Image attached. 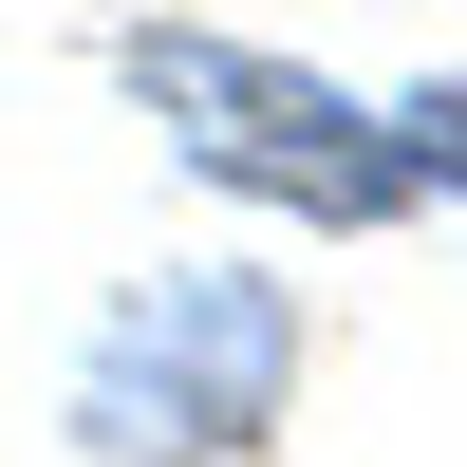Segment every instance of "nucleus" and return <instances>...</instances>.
Here are the masks:
<instances>
[{
	"instance_id": "nucleus-1",
	"label": "nucleus",
	"mask_w": 467,
	"mask_h": 467,
	"mask_svg": "<svg viewBox=\"0 0 467 467\" xmlns=\"http://www.w3.org/2000/svg\"><path fill=\"white\" fill-rule=\"evenodd\" d=\"M299 281H262V262H169V281H131L94 318V356H75V449L94 467H244L262 431L299 411Z\"/></svg>"
},
{
	"instance_id": "nucleus-2",
	"label": "nucleus",
	"mask_w": 467,
	"mask_h": 467,
	"mask_svg": "<svg viewBox=\"0 0 467 467\" xmlns=\"http://www.w3.org/2000/svg\"><path fill=\"white\" fill-rule=\"evenodd\" d=\"M131 112H169V150L224 187V206H281V224H393L411 206V150L374 94L262 57V37H206V19H131L112 37Z\"/></svg>"
},
{
	"instance_id": "nucleus-3",
	"label": "nucleus",
	"mask_w": 467,
	"mask_h": 467,
	"mask_svg": "<svg viewBox=\"0 0 467 467\" xmlns=\"http://www.w3.org/2000/svg\"><path fill=\"white\" fill-rule=\"evenodd\" d=\"M393 150H411V206H467V75L393 94Z\"/></svg>"
}]
</instances>
